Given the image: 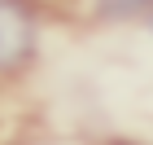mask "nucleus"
Returning a JSON list of instances; mask_svg holds the SVG:
<instances>
[{
    "instance_id": "f257e3e1",
    "label": "nucleus",
    "mask_w": 153,
    "mask_h": 145,
    "mask_svg": "<svg viewBox=\"0 0 153 145\" xmlns=\"http://www.w3.org/2000/svg\"><path fill=\"white\" fill-rule=\"evenodd\" d=\"M35 5L31 0H0V75H18L35 57Z\"/></svg>"
},
{
    "instance_id": "f03ea898",
    "label": "nucleus",
    "mask_w": 153,
    "mask_h": 145,
    "mask_svg": "<svg viewBox=\"0 0 153 145\" xmlns=\"http://www.w3.org/2000/svg\"><path fill=\"white\" fill-rule=\"evenodd\" d=\"M153 9V0H96V13L118 22V18H140V13Z\"/></svg>"
},
{
    "instance_id": "7ed1b4c3",
    "label": "nucleus",
    "mask_w": 153,
    "mask_h": 145,
    "mask_svg": "<svg viewBox=\"0 0 153 145\" xmlns=\"http://www.w3.org/2000/svg\"><path fill=\"white\" fill-rule=\"evenodd\" d=\"M144 18H149V31H153V9H149V13H144Z\"/></svg>"
}]
</instances>
